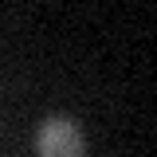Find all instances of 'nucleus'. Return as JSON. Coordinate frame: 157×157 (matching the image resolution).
Instances as JSON below:
<instances>
[{"label": "nucleus", "mask_w": 157, "mask_h": 157, "mask_svg": "<svg viewBox=\"0 0 157 157\" xmlns=\"http://www.w3.org/2000/svg\"><path fill=\"white\" fill-rule=\"evenodd\" d=\"M36 149L39 157H82V130L75 118L51 114L36 130Z\"/></svg>", "instance_id": "f257e3e1"}]
</instances>
